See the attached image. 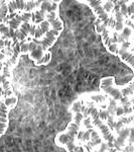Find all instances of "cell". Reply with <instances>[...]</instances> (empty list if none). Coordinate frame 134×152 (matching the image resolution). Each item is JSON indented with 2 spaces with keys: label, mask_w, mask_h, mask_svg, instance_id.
<instances>
[{
  "label": "cell",
  "mask_w": 134,
  "mask_h": 152,
  "mask_svg": "<svg viewBox=\"0 0 134 152\" xmlns=\"http://www.w3.org/2000/svg\"><path fill=\"white\" fill-rule=\"evenodd\" d=\"M45 19H47V11L43 9L38 8L32 12V23H35V26H38Z\"/></svg>",
  "instance_id": "cell-14"
},
{
  "label": "cell",
  "mask_w": 134,
  "mask_h": 152,
  "mask_svg": "<svg viewBox=\"0 0 134 152\" xmlns=\"http://www.w3.org/2000/svg\"><path fill=\"white\" fill-rule=\"evenodd\" d=\"M100 89L115 102H120L123 97L120 88L115 86V78L113 76H107L102 78L100 80Z\"/></svg>",
  "instance_id": "cell-5"
},
{
  "label": "cell",
  "mask_w": 134,
  "mask_h": 152,
  "mask_svg": "<svg viewBox=\"0 0 134 152\" xmlns=\"http://www.w3.org/2000/svg\"><path fill=\"white\" fill-rule=\"evenodd\" d=\"M2 97H4V90L1 85H0V99H2Z\"/></svg>",
  "instance_id": "cell-32"
},
{
  "label": "cell",
  "mask_w": 134,
  "mask_h": 152,
  "mask_svg": "<svg viewBox=\"0 0 134 152\" xmlns=\"http://www.w3.org/2000/svg\"><path fill=\"white\" fill-rule=\"evenodd\" d=\"M16 7H17V10L19 12H23L24 10V6H25V1L21 0V1H15Z\"/></svg>",
  "instance_id": "cell-28"
},
{
  "label": "cell",
  "mask_w": 134,
  "mask_h": 152,
  "mask_svg": "<svg viewBox=\"0 0 134 152\" xmlns=\"http://www.w3.org/2000/svg\"><path fill=\"white\" fill-rule=\"evenodd\" d=\"M132 121H133V117H132V115L131 116H125V117H120V119L118 120V122L115 124V130L117 132H119L121 129H123L124 127H126L128 124H130V123H132Z\"/></svg>",
  "instance_id": "cell-16"
},
{
  "label": "cell",
  "mask_w": 134,
  "mask_h": 152,
  "mask_svg": "<svg viewBox=\"0 0 134 152\" xmlns=\"http://www.w3.org/2000/svg\"><path fill=\"white\" fill-rule=\"evenodd\" d=\"M45 53V51L43 50V47L37 45V47H35L32 51L29 52V58L35 61V62H36V61H40V59L43 57Z\"/></svg>",
  "instance_id": "cell-15"
},
{
  "label": "cell",
  "mask_w": 134,
  "mask_h": 152,
  "mask_svg": "<svg viewBox=\"0 0 134 152\" xmlns=\"http://www.w3.org/2000/svg\"><path fill=\"white\" fill-rule=\"evenodd\" d=\"M8 15V1H0V24L3 23Z\"/></svg>",
  "instance_id": "cell-17"
},
{
  "label": "cell",
  "mask_w": 134,
  "mask_h": 152,
  "mask_svg": "<svg viewBox=\"0 0 134 152\" xmlns=\"http://www.w3.org/2000/svg\"><path fill=\"white\" fill-rule=\"evenodd\" d=\"M24 23H32V13L31 12H18L14 18L7 23L10 29H17Z\"/></svg>",
  "instance_id": "cell-7"
},
{
  "label": "cell",
  "mask_w": 134,
  "mask_h": 152,
  "mask_svg": "<svg viewBox=\"0 0 134 152\" xmlns=\"http://www.w3.org/2000/svg\"><path fill=\"white\" fill-rule=\"evenodd\" d=\"M83 119H84V115L82 112H78L73 114L72 121L68 125L65 131L61 132L60 134L57 135L55 139V144L58 147L62 148H67L69 146L75 145L78 138V135L80 133V129H81Z\"/></svg>",
  "instance_id": "cell-1"
},
{
  "label": "cell",
  "mask_w": 134,
  "mask_h": 152,
  "mask_svg": "<svg viewBox=\"0 0 134 152\" xmlns=\"http://www.w3.org/2000/svg\"><path fill=\"white\" fill-rule=\"evenodd\" d=\"M82 2L87 4L92 9V11L94 12V14L96 15L97 19H98L100 23H102L104 26L110 29L112 18H110V14H108L104 10L103 6H102V1H99V0H87V1H82Z\"/></svg>",
  "instance_id": "cell-6"
},
{
  "label": "cell",
  "mask_w": 134,
  "mask_h": 152,
  "mask_svg": "<svg viewBox=\"0 0 134 152\" xmlns=\"http://www.w3.org/2000/svg\"><path fill=\"white\" fill-rule=\"evenodd\" d=\"M66 150H67V152H81V151H80V149H79V146H78L77 144L67 147V148H66Z\"/></svg>",
  "instance_id": "cell-29"
},
{
  "label": "cell",
  "mask_w": 134,
  "mask_h": 152,
  "mask_svg": "<svg viewBox=\"0 0 134 152\" xmlns=\"http://www.w3.org/2000/svg\"><path fill=\"white\" fill-rule=\"evenodd\" d=\"M36 28V26L32 23H24L20 26V28L16 31V39L17 42L21 43V42L25 41L28 38L30 34H35V31Z\"/></svg>",
  "instance_id": "cell-8"
},
{
  "label": "cell",
  "mask_w": 134,
  "mask_h": 152,
  "mask_svg": "<svg viewBox=\"0 0 134 152\" xmlns=\"http://www.w3.org/2000/svg\"><path fill=\"white\" fill-rule=\"evenodd\" d=\"M47 20L50 24V29L45 36V38L41 40V47L45 51H48V49L52 48L53 44L57 42L58 38L61 36L63 29H64V23L58 16L57 12H48L47 13Z\"/></svg>",
  "instance_id": "cell-2"
},
{
  "label": "cell",
  "mask_w": 134,
  "mask_h": 152,
  "mask_svg": "<svg viewBox=\"0 0 134 152\" xmlns=\"http://www.w3.org/2000/svg\"><path fill=\"white\" fill-rule=\"evenodd\" d=\"M78 112H82V102L81 100H77L72 105V114Z\"/></svg>",
  "instance_id": "cell-25"
},
{
  "label": "cell",
  "mask_w": 134,
  "mask_h": 152,
  "mask_svg": "<svg viewBox=\"0 0 134 152\" xmlns=\"http://www.w3.org/2000/svg\"><path fill=\"white\" fill-rule=\"evenodd\" d=\"M50 60H52V54H50L48 51H45V55H43V57L40 59V61H36V62H35V65H47L48 64V63L50 62Z\"/></svg>",
  "instance_id": "cell-20"
},
{
  "label": "cell",
  "mask_w": 134,
  "mask_h": 152,
  "mask_svg": "<svg viewBox=\"0 0 134 152\" xmlns=\"http://www.w3.org/2000/svg\"><path fill=\"white\" fill-rule=\"evenodd\" d=\"M0 63H1V62H0Z\"/></svg>",
  "instance_id": "cell-33"
},
{
  "label": "cell",
  "mask_w": 134,
  "mask_h": 152,
  "mask_svg": "<svg viewBox=\"0 0 134 152\" xmlns=\"http://www.w3.org/2000/svg\"><path fill=\"white\" fill-rule=\"evenodd\" d=\"M131 129L128 127H124L123 129H121L118 132V137L114 139L113 142V147L118 151H122L123 148H125L126 146V140L128 139V137L130 136Z\"/></svg>",
  "instance_id": "cell-9"
},
{
  "label": "cell",
  "mask_w": 134,
  "mask_h": 152,
  "mask_svg": "<svg viewBox=\"0 0 134 152\" xmlns=\"http://www.w3.org/2000/svg\"><path fill=\"white\" fill-rule=\"evenodd\" d=\"M127 18L132 20L133 19V13H134V2L133 1H127Z\"/></svg>",
  "instance_id": "cell-24"
},
{
  "label": "cell",
  "mask_w": 134,
  "mask_h": 152,
  "mask_svg": "<svg viewBox=\"0 0 134 152\" xmlns=\"http://www.w3.org/2000/svg\"><path fill=\"white\" fill-rule=\"evenodd\" d=\"M9 31H10V28H9L8 24H5V23L0 24V34L6 36L7 38H8V37H9Z\"/></svg>",
  "instance_id": "cell-26"
},
{
  "label": "cell",
  "mask_w": 134,
  "mask_h": 152,
  "mask_svg": "<svg viewBox=\"0 0 134 152\" xmlns=\"http://www.w3.org/2000/svg\"><path fill=\"white\" fill-rule=\"evenodd\" d=\"M6 60V55L0 52V62H4Z\"/></svg>",
  "instance_id": "cell-30"
},
{
  "label": "cell",
  "mask_w": 134,
  "mask_h": 152,
  "mask_svg": "<svg viewBox=\"0 0 134 152\" xmlns=\"http://www.w3.org/2000/svg\"><path fill=\"white\" fill-rule=\"evenodd\" d=\"M90 97H91V99H93L95 102H97V104L105 102V99H106L104 94H94V95H91Z\"/></svg>",
  "instance_id": "cell-27"
},
{
  "label": "cell",
  "mask_w": 134,
  "mask_h": 152,
  "mask_svg": "<svg viewBox=\"0 0 134 152\" xmlns=\"http://www.w3.org/2000/svg\"><path fill=\"white\" fill-rule=\"evenodd\" d=\"M8 115L9 110L3 102V97L0 99V137L2 136L8 127Z\"/></svg>",
  "instance_id": "cell-10"
},
{
  "label": "cell",
  "mask_w": 134,
  "mask_h": 152,
  "mask_svg": "<svg viewBox=\"0 0 134 152\" xmlns=\"http://www.w3.org/2000/svg\"><path fill=\"white\" fill-rule=\"evenodd\" d=\"M102 6H103L104 10H105L107 13H110L111 11L114 10V2L113 1H102Z\"/></svg>",
  "instance_id": "cell-23"
},
{
  "label": "cell",
  "mask_w": 134,
  "mask_h": 152,
  "mask_svg": "<svg viewBox=\"0 0 134 152\" xmlns=\"http://www.w3.org/2000/svg\"><path fill=\"white\" fill-rule=\"evenodd\" d=\"M121 38L124 39V41L125 42H129V39H130V37L132 36V28H129V26H124V28L122 29V31H121Z\"/></svg>",
  "instance_id": "cell-22"
},
{
  "label": "cell",
  "mask_w": 134,
  "mask_h": 152,
  "mask_svg": "<svg viewBox=\"0 0 134 152\" xmlns=\"http://www.w3.org/2000/svg\"><path fill=\"white\" fill-rule=\"evenodd\" d=\"M50 29V24L47 19H45V20H43V23H40L38 26H36L35 34H33L35 40H37V41L43 40Z\"/></svg>",
  "instance_id": "cell-12"
},
{
  "label": "cell",
  "mask_w": 134,
  "mask_h": 152,
  "mask_svg": "<svg viewBox=\"0 0 134 152\" xmlns=\"http://www.w3.org/2000/svg\"><path fill=\"white\" fill-rule=\"evenodd\" d=\"M60 3L61 1H48L47 13H48V12H57V13H58V4Z\"/></svg>",
  "instance_id": "cell-21"
},
{
  "label": "cell",
  "mask_w": 134,
  "mask_h": 152,
  "mask_svg": "<svg viewBox=\"0 0 134 152\" xmlns=\"http://www.w3.org/2000/svg\"><path fill=\"white\" fill-rule=\"evenodd\" d=\"M117 56L120 58V60L122 61L123 63H125V64L130 68V70L133 71V69H134V55L131 51L125 50V49H123V48H119Z\"/></svg>",
  "instance_id": "cell-11"
},
{
  "label": "cell",
  "mask_w": 134,
  "mask_h": 152,
  "mask_svg": "<svg viewBox=\"0 0 134 152\" xmlns=\"http://www.w3.org/2000/svg\"><path fill=\"white\" fill-rule=\"evenodd\" d=\"M5 47V40L4 39H0V48Z\"/></svg>",
  "instance_id": "cell-31"
},
{
  "label": "cell",
  "mask_w": 134,
  "mask_h": 152,
  "mask_svg": "<svg viewBox=\"0 0 134 152\" xmlns=\"http://www.w3.org/2000/svg\"><path fill=\"white\" fill-rule=\"evenodd\" d=\"M17 96L16 95H11V96H5L3 97V102L4 104L7 107V109L10 111V110L14 109V107H16V104H17Z\"/></svg>",
  "instance_id": "cell-18"
},
{
  "label": "cell",
  "mask_w": 134,
  "mask_h": 152,
  "mask_svg": "<svg viewBox=\"0 0 134 152\" xmlns=\"http://www.w3.org/2000/svg\"><path fill=\"white\" fill-rule=\"evenodd\" d=\"M121 94H122V96L125 97H130L131 95H133L134 92V87H133V81L131 80L128 84H126L123 88H120Z\"/></svg>",
  "instance_id": "cell-19"
},
{
  "label": "cell",
  "mask_w": 134,
  "mask_h": 152,
  "mask_svg": "<svg viewBox=\"0 0 134 152\" xmlns=\"http://www.w3.org/2000/svg\"><path fill=\"white\" fill-rule=\"evenodd\" d=\"M95 26H96L97 31H98L102 37V42H103L104 47L107 49V51H108L109 53L117 56L119 47H118V44L116 43V41H114L113 39H112V37L110 35V29L104 26L102 23H100L98 19H97V23L95 24Z\"/></svg>",
  "instance_id": "cell-4"
},
{
  "label": "cell",
  "mask_w": 134,
  "mask_h": 152,
  "mask_svg": "<svg viewBox=\"0 0 134 152\" xmlns=\"http://www.w3.org/2000/svg\"><path fill=\"white\" fill-rule=\"evenodd\" d=\"M115 9V21H114V28H115L116 33H121L122 29L125 26V18H123V15L120 13L119 11V6H115L114 7Z\"/></svg>",
  "instance_id": "cell-13"
},
{
  "label": "cell",
  "mask_w": 134,
  "mask_h": 152,
  "mask_svg": "<svg viewBox=\"0 0 134 152\" xmlns=\"http://www.w3.org/2000/svg\"><path fill=\"white\" fill-rule=\"evenodd\" d=\"M88 111H89V117H90V119H91L93 127H95V128L100 132V134L102 135V138L104 139V141H105L107 144H109L110 146H113V142H114V139H115V136L112 133L109 125H107L105 122L102 121L99 118L97 107H95V105H92V107H90L89 109H88Z\"/></svg>",
  "instance_id": "cell-3"
}]
</instances>
